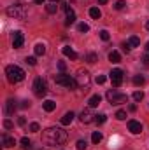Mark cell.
Listing matches in <instances>:
<instances>
[{"mask_svg": "<svg viewBox=\"0 0 149 150\" xmlns=\"http://www.w3.org/2000/svg\"><path fill=\"white\" fill-rule=\"evenodd\" d=\"M34 51H35V56H42V54L46 52V45H44V44H37Z\"/></svg>", "mask_w": 149, "mask_h": 150, "instance_id": "cell-24", "label": "cell"}, {"mask_svg": "<svg viewBox=\"0 0 149 150\" xmlns=\"http://www.w3.org/2000/svg\"><path fill=\"white\" fill-rule=\"evenodd\" d=\"M105 82V75H98L97 77V84H104Z\"/></svg>", "mask_w": 149, "mask_h": 150, "instance_id": "cell-40", "label": "cell"}, {"mask_svg": "<svg viewBox=\"0 0 149 150\" xmlns=\"http://www.w3.org/2000/svg\"><path fill=\"white\" fill-rule=\"evenodd\" d=\"M130 49H132V47L128 45V42H125V44H123V51H125V52H130Z\"/></svg>", "mask_w": 149, "mask_h": 150, "instance_id": "cell-41", "label": "cell"}, {"mask_svg": "<svg viewBox=\"0 0 149 150\" xmlns=\"http://www.w3.org/2000/svg\"><path fill=\"white\" fill-rule=\"evenodd\" d=\"M146 28H148V32H149V21H148V23H146Z\"/></svg>", "mask_w": 149, "mask_h": 150, "instance_id": "cell-48", "label": "cell"}, {"mask_svg": "<svg viewBox=\"0 0 149 150\" xmlns=\"http://www.w3.org/2000/svg\"><path fill=\"white\" fill-rule=\"evenodd\" d=\"M28 129H30V131H32V133H37L39 129H40V126H39L37 122H32V124H30V127H28Z\"/></svg>", "mask_w": 149, "mask_h": 150, "instance_id": "cell-35", "label": "cell"}, {"mask_svg": "<svg viewBox=\"0 0 149 150\" xmlns=\"http://www.w3.org/2000/svg\"><path fill=\"white\" fill-rule=\"evenodd\" d=\"M107 120V115L105 113H98V115H95V122L97 124H104Z\"/></svg>", "mask_w": 149, "mask_h": 150, "instance_id": "cell-25", "label": "cell"}, {"mask_svg": "<svg viewBox=\"0 0 149 150\" xmlns=\"http://www.w3.org/2000/svg\"><path fill=\"white\" fill-rule=\"evenodd\" d=\"M84 59H86L88 63H91V65H93V63H97V61H98V56H97L95 52H88V54L84 56Z\"/></svg>", "mask_w": 149, "mask_h": 150, "instance_id": "cell-22", "label": "cell"}, {"mask_svg": "<svg viewBox=\"0 0 149 150\" xmlns=\"http://www.w3.org/2000/svg\"><path fill=\"white\" fill-rule=\"evenodd\" d=\"M34 2H35V4H39V5H40V4H44V0H34Z\"/></svg>", "mask_w": 149, "mask_h": 150, "instance_id": "cell-45", "label": "cell"}, {"mask_svg": "<svg viewBox=\"0 0 149 150\" xmlns=\"http://www.w3.org/2000/svg\"><path fill=\"white\" fill-rule=\"evenodd\" d=\"M93 117H95V115H91L90 110H82L81 115H79V119H81V122H82V124H90V122H93V120H95Z\"/></svg>", "mask_w": 149, "mask_h": 150, "instance_id": "cell-12", "label": "cell"}, {"mask_svg": "<svg viewBox=\"0 0 149 150\" xmlns=\"http://www.w3.org/2000/svg\"><path fill=\"white\" fill-rule=\"evenodd\" d=\"M142 63H144L146 67H149V54H148V52H146V54L142 56Z\"/></svg>", "mask_w": 149, "mask_h": 150, "instance_id": "cell-38", "label": "cell"}, {"mask_svg": "<svg viewBox=\"0 0 149 150\" xmlns=\"http://www.w3.org/2000/svg\"><path fill=\"white\" fill-rule=\"evenodd\" d=\"M23 42H25V37L21 32H14V37H12V47L14 49H19L23 47Z\"/></svg>", "mask_w": 149, "mask_h": 150, "instance_id": "cell-11", "label": "cell"}, {"mask_svg": "<svg viewBox=\"0 0 149 150\" xmlns=\"http://www.w3.org/2000/svg\"><path fill=\"white\" fill-rule=\"evenodd\" d=\"M54 82L58 84V86H63V87H67V89H74L77 87V82H75V79H72L70 75H56L54 77Z\"/></svg>", "mask_w": 149, "mask_h": 150, "instance_id": "cell-6", "label": "cell"}, {"mask_svg": "<svg viewBox=\"0 0 149 150\" xmlns=\"http://www.w3.org/2000/svg\"><path fill=\"white\" fill-rule=\"evenodd\" d=\"M77 30H79V32H82V33H86V32L90 30V26H88L86 23H79V26H77Z\"/></svg>", "mask_w": 149, "mask_h": 150, "instance_id": "cell-33", "label": "cell"}, {"mask_svg": "<svg viewBox=\"0 0 149 150\" xmlns=\"http://www.w3.org/2000/svg\"><path fill=\"white\" fill-rule=\"evenodd\" d=\"M4 127H5V129H11V127H12V122H11L9 119H5V120H4Z\"/></svg>", "mask_w": 149, "mask_h": 150, "instance_id": "cell-37", "label": "cell"}, {"mask_svg": "<svg viewBox=\"0 0 149 150\" xmlns=\"http://www.w3.org/2000/svg\"><path fill=\"white\" fill-rule=\"evenodd\" d=\"M2 145H4L5 149L14 147V145H16V140H14L12 136H9V134H4V136H2Z\"/></svg>", "mask_w": 149, "mask_h": 150, "instance_id": "cell-15", "label": "cell"}, {"mask_svg": "<svg viewBox=\"0 0 149 150\" xmlns=\"http://www.w3.org/2000/svg\"><path fill=\"white\" fill-rule=\"evenodd\" d=\"M7 16H11V18H14V19H25L27 18V14H28V9H27V5H23V4H12V5H9L7 7Z\"/></svg>", "mask_w": 149, "mask_h": 150, "instance_id": "cell-3", "label": "cell"}, {"mask_svg": "<svg viewBox=\"0 0 149 150\" xmlns=\"http://www.w3.org/2000/svg\"><path fill=\"white\" fill-rule=\"evenodd\" d=\"M34 93L37 94L39 98L46 96V93H47V86H46V80H44L42 77H37V79L34 80Z\"/></svg>", "mask_w": 149, "mask_h": 150, "instance_id": "cell-7", "label": "cell"}, {"mask_svg": "<svg viewBox=\"0 0 149 150\" xmlns=\"http://www.w3.org/2000/svg\"><path fill=\"white\" fill-rule=\"evenodd\" d=\"M144 82H146V79H144L142 75H135V77H133V84H135V86H142Z\"/></svg>", "mask_w": 149, "mask_h": 150, "instance_id": "cell-26", "label": "cell"}, {"mask_svg": "<svg viewBox=\"0 0 149 150\" xmlns=\"http://www.w3.org/2000/svg\"><path fill=\"white\" fill-rule=\"evenodd\" d=\"M18 124H19V126H25V124H27V119H25V117H19V119H18Z\"/></svg>", "mask_w": 149, "mask_h": 150, "instance_id": "cell-42", "label": "cell"}, {"mask_svg": "<svg viewBox=\"0 0 149 150\" xmlns=\"http://www.w3.org/2000/svg\"><path fill=\"white\" fill-rule=\"evenodd\" d=\"M142 98H144V93L142 91H135L133 93V100L135 101H142Z\"/></svg>", "mask_w": 149, "mask_h": 150, "instance_id": "cell-30", "label": "cell"}, {"mask_svg": "<svg viewBox=\"0 0 149 150\" xmlns=\"http://www.w3.org/2000/svg\"><path fill=\"white\" fill-rule=\"evenodd\" d=\"M5 75H7V80L11 84H18V82H21L25 79V70L19 68L18 65H9L5 68Z\"/></svg>", "mask_w": 149, "mask_h": 150, "instance_id": "cell-2", "label": "cell"}, {"mask_svg": "<svg viewBox=\"0 0 149 150\" xmlns=\"http://www.w3.org/2000/svg\"><path fill=\"white\" fill-rule=\"evenodd\" d=\"M51 2H53V4H54V2H58V0H51Z\"/></svg>", "mask_w": 149, "mask_h": 150, "instance_id": "cell-49", "label": "cell"}, {"mask_svg": "<svg viewBox=\"0 0 149 150\" xmlns=\"http://www.w3.org/2000/svg\"><path fill=\"white\" fill-rule=\"evenodd\" d=\"M128 131L133 134H139V133H142V124L139 120H128Z\"/></svg>", "mask_w": 149, "mask_h": 150, "instance_id": "cell-10", "label": "cell"}, {"mask_svg": "<svg viewBox=\"0 0 149 150\" xmlns=\"http://www.w3.org/2000/svg\"><path fill=\"white\" fill-rule=\"evenodd\" d=\"M109 61H111V63H119V61H121V56H119V52H117V51L109 52Z\"/></svg>", "mask_w": 149, "mask_h": 150, "instance_id": "cell-20", "label": "cell"}, {"mask_svg": "<svg viewBox=\"0 0 149 150\" xmlns=\"http://www.w3.org/2000/svg\"><path fill=\"white\" fill-rule=\"evenodd\" d=\"M90 16H91L93 19H100V16H102V11H100L98 7H91V9H90Z\"/></svg>", "mask_w": 149, "mask_h": 150, "instance_id": "cell-19", "label": "cell"}, {"mask_svg": "<svg viewBox=\"0 0 149 150\" xmlns=\"http://www.w3.org/2000/svg\"><path fill=\"white\" fill-rule=\"evenodd\" d=\"M100 38L107 42V40L111 38V35H109V32H107V30H100Z\"/></svg>", "mask_w": 149, "mask_h": 150, "instance_id": "cell-34", "label": "cell"}, {"mask_svg": "<svg viewBox=\"0 0 149 150\" xmlns=\"http://www.w3.org/2000/svg\"><path fill=\"white\" fill-rule=\"evenodd\" d=\"M46 11H47L49 14H54V12L58 11V5H56V4H49V5H46Z\"/></svg>", "mask_w": 149, "mask_h": 150, "instance_id": "cell-27", "label": "cell"}, {"mask_svg": "<svg viewBox=\"0 0 149 150\" xmlns=\"http://www.w3.org/2000/svg\"><path fill=\"white\" fill-rule=\"evenodd\" d=\"M116 119H117V120H125V119H126V112H125V110H117V112H116Z\"/></svg>", "mask_w": 149, "mask_h": 150, "instance_id": "cell-31", "label": "cell"}, {"mask_svg": "<svg viewBox=\"0 0 149 150\" xmlns=\"http://www.w3.org/2000/svg\"><path fill=\"white\" fill-rule=\"evenodd\" d=\"M100 101H102V96H100V94H93V96L88 100V105H90V108H95V107L100 105Z\"/></svg>", "mask_w": 149, "mask_h": 150, "instance_id": "cell-16", "label": "cell"}, {"mask_svg": "<svg viewBox=\"0 0 149 150\" xmlns=\"http://www.w3.org/2000/svg\"><path fill=\"white\" fill-rule=\"evenodd\" d=\"M128 45H130V47H139V45H140V38L135 37V35H132V37L128 38Z\"/></svg>", "mask_w": 149, "mask_h": 150, "instance_id": "cell-21", "label": "cell"}, {"mask_svg": "<svg viewBox=\"0 0 149 150\" xmlns=\"http://www.w3.org/2000/svg\"><path fill=\"white\" fill-rule=\"evenodd\" d=\"M62 52H63L67 58H70V59H77V58H79V56H77V52H75L70 45H65V47L62 49Z\"/></svg>", "mask_w": 149, "mask_h": 150, "instance_id": "cell-14", "label": "cell"}, {"mask_svg": "<svg viewBox=\"0 0 149 150\" xmlns=\"http://www.w3.org/2000/svg\"><path fill=\"white\" fill-rule=\"evenodd\" d=\"M16 108H18V105H16V101H14L12 98L5 101V113H7V115H12Z\"/></svg>", "mask_w": 149, "mask_h": 150, "instance_id": "cell-13", "label": "cell"}, {"mask_svg": "<svg viewBox=\"0 0 149 150\" xmlns=\"http://www.w3.org/2000/svg\"><path fill=\"white\" fill-rule=\"evenodd\" d=\"M109 77H111V82L114 87H119L121 84H123V70H119V68H114L111 74H109Z\"/></svg>", "mask_w": 149, "mask_h": 150, "instance_id": "cell-8", "label": "cell"}, {"mask_svg": "<svg viewBox=\"0 0 149 150\" xmlns=\"http://www.w3.org/2000/svg\"><path fill=\"white\" fill-rule=\"evenodd\" d=\"M27 63H28L30 67H35V65H37V59H35L34 56H30V58H27Z\"/></svg>", "mask_w": 149, "mask_h": 150, "instance_id": "cell-36", "label": "cell"}, {"mask_svg": "<svg viewBox=\"0 0 149 150\" xmlns=\"http://www.w3.org/2000/svg\"><path fill=\"white\" fill-rule=\"evenodd\" d=\"M21 145H23V149H32V142L25 136V138H21Z\"/></svg>", "mask_w": 149, "mask_h": 150, "instance_id": "cell-29", "label": "cell"}, {"mask_svg": "<svg viewBox=\"0 0 149 150\" xmlns=\"http://www.w3.org/2000/svg\"><path fill=\"white\" fill-rule=\"evenodd\" d=\"M67 131H63L62 127H47L42 133V143L49 145V147H56V145H63L67 142Z\"/></svg>", "mask_w": 149, "mask_h": 150, "instance_id": "cell-1", "label": "cell"}, {"mask_svg": "<svg viewBox=\"0 0 149 150\" xmlns=\"http://www.w3.org/2000/svg\"><path fill=\"white\" fill-rule=\"evenodd\" d=\"M63 9H65V12H67V19H65V25L67 26H70V25H74L75 23V12L72 7H69L67 4H63Z\"/></svg>", "mask_w": 149, "mask_h": 150, "instance_id": "cell-9", "label": "cell"}, {"mask_svg": "<svg viewBox=\"0 0 149 150\" xmlns=\"http://www.w3.org/2000/svg\"><path fill=\"white\" fill-rule=\"evenodd\" d=\"M146 52H148V54H149V42H148V44H146Z\"/></svg>", "mask_w": 149, "mask_h": 150, "instance_id": "cell-46", "label": "cell"}, {"mask_svg": "<svg viewBox=\"0 0 149 150\" xmlns=\"http://www.w3.org/2000/svg\"><path fill=\"white\" fill-rule=\"evenodd\" d=\"M74 117H75L74 112H67L65 115H63V117H62V120H60V122H62L63 126H69V124H70V122L74 120Z\"/></svg>", "mask_w": 149, "mask_h": 150, "instance_id": "cell-17", "label": "cell"}, {"mask_svg": "<svg viewBox=\"0 0 149 150\" xmlns=\"http://www.w3.org/2000/svg\"><path fill=\"white\" fill-rule=\"evenodd\" d=\"M128 110H130V112H135V110H137V105H133V103H132V105L128 107Z\"/></svg>", "mask_w": 149, "mask_h": 150, "instance_id": "cell-44", "label": "cell"}, {"mask_svg": "<svg viewBox=\"0 0 149 150\" xmlns=\"http://www.w3.org/2000/svg\"><path fill=\"white\" fill-rule=\"evenodd\" d=\"M19 107H21V108H27V107H30V101H21Z\"/></svg>", "mask_w": 149, "mask_h": 150, "instance_id": "cell-43", "label": "cell"}, {"mask_svg": "<svg viewBox=\"0 0 149 150\" xmlns=\"http://www.w3.org/2000/svg\"><path fill=\"white\" fill-rule=\"evenodd\" d=\"M75 147H77V150H86L88 143H86V140H79V142L75 143Z\"/></svg>", "mask_w": 149, "mask_h": 150, "instance_id": "cell-28", "label": "cell"}, {"mask_svg": "<svg viewBox=\"0 0 149 150\" xmlns=\"http://www.w3.org/2000/svg\"><path fill=\"white\" fill-rule=\"evenodd\" d=\"M125 5H126V2H125V0H117V2L114 4V7H116L117 11H121V9H125Z\"/></svg>", "mask_w": 149, "mask_h": 150, "instance_id": "cell-32", "label": "cell"}, {"mask_svg": "<svg viewBox=\"0 0 149 150\" xmlns=\"http://www.w3.org/2000/svg\"><path fill=\"white\" fill-rule=\"evenodd\" d=\"M91 142H93L95 145H98V143L102 142V133H100V131H95V133L91 134Z\"/></svg>", "mask_w": 149, "mask_h": 150, "instance_id": "cell-23", "label": "cell"}, {"mask_svg": "<svg viewBox=\"0 0 149 150\" xmlns=\"http://www.w3.org/2000/svg\"><path fill=\"white\" fill-rule=\"evenodd\" d=\"M65 68H67V65H65L63 61H60V63H58V70H60V72H65Z\"/></svg>", "mask_w": 149, "mask_h": 150, "instance_id": "cell-39", "label": "cell"}, {"mask_svg": "<svg viewBox=\"0 0 149 150\" xmlns=\"http://www.w3.org/2000/svg\"><path fill=\"white\" fill-rule=\"evenodd\" d=\"M42 107H44V110H46V112H53V110L56 108V103H54L53 100H46V101L42 103Z\"/></svg>", "mask_w": 149, "mask_h": 150, "instance_id": "cell-18", "label": "cell"}, {"mask_svg": "<svg viewBox=\"0 0 149 150\" xmlns=\"http://www.w3.org/2000/svg\"><path fill=\"white\" fill-rule=\"evenodd\" d=\"M107 100H109V103L112 105H121V103H126L128 101V96L126 94H123V93H117L116 89H111V91H107Z\"/></svg>", "mask_w": 149, "mask_h": 150, "instance_id": "cell-5", "label": "cell"}, {"mask_svg": "<svg viewBox=\"0 0 149 150\" xmlns=\"http://www.w3.org/2000/svg\"><path fill=\"white\" fill-rule=\"evenodd\" d=\"M75 82H77V87H81L82 91H88L90 84H91V77L86 70H79L77 75H75Z\"/></svg>", "mask_w": 149, "mask_h": 150, "instance_id": "cell-4", "label": "cell"}, {"mask_svg": "<svg viewBox=\"0 0 149 150\" xmlns=\"http://www.w3.org/2000/svg\"><path fill=\"white\" fill-rule=\"evenodd\" d=\"M98 4H107V0H98Z\"/></svg>", "mask_w": 149, "mask_h": 150, "instance_id": "cell-47", "label": "cell"}]
</instances>
